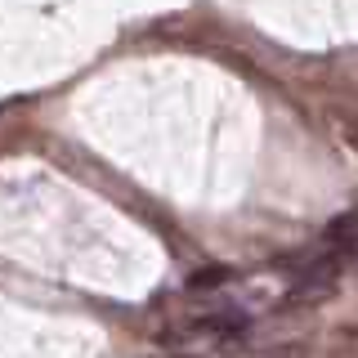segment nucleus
<instances>
[{
	"instance_id": "obj_1",
	"label": "nucleus",
	"mask_w": 358,
	"mask_h": 358,
	"mask_svg": "<svg viewBox=\"0 0 358 358\" xmlns=\"http://www.w3.org/2000/svg\"><path fill=\"white\" fill-rule=\"evenodd\" d=\"M322 246H331V251H341L345 260H354V255H358V210H350V215L336 220L331 229L322 233Z\"/></svg>"
}]
</instances>
